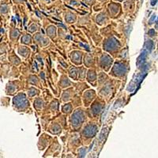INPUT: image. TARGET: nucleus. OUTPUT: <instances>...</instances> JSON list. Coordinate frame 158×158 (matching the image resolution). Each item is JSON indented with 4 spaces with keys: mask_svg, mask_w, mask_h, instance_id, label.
<instances>
[]
</instances>
